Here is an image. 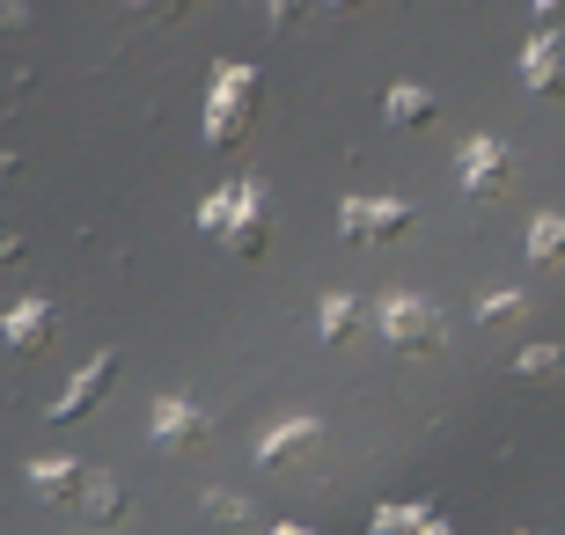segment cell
Instances as JSON below:
<instances>
[{
	"label": "cell",
	"instance_id": "1",
	"mask_svg": "<svg viewBox=\"0 0 565 535\" xmlns=\"http://www.w3.org/2000/svg\"><path fill=\"white\" fill-rule=\"evenodd\" d=\"M199 235L221 243V249H235V257H265V235H273V191L257 184V176L213 191L206 206H199Z\"/></svg>",
	"mask_w": 565,
	"mask_h": 535
},
{
	"label": "cell",
	"instance_id": "2",
	"mask_svg": "<svg viewBox=\"0 0 565 535\" xmlns=\"http://www.w3.org/2000/svg\"><path fill=\"white\" fill-rule=\"evenodd\" d=\"M257 104H265V88H257L250 66H221L206 88V147H243Z\"/></svg>",
	"mask_w": 565,
	"mask_h": 535
},
{
	"label": "cell",
	"instance_id": "3",
	"mask_svg": "<svg viewBox=\"0 0 565 535\" xmlns=\"http://www.w3.org/2000/svg\"><path fill=\"white\" fill-rule=\"evenodd\" d=\"M375 330H382V345L404 352V360H434L440 345H448V323H440L434 301H419V293H390L375 309Z\"/></svg>",
	"mask_w": 565,
	"mask_h": 535
},
{
	"label": "cell",
	"instance_id": "4",
	"mask_svg": "<svg viewBox=\"0 0 565 535\" xmlns=\"http://www.w3.org/2000/svg\"><path fill=\"white\" fill-rule=\"evenodd\" d=\"M412 221H419V206H404V199H345L338 206L345 243H397V235H412Z\"/></svg>",
	"mask_w": 565,
	"mask_h": 535
},
{
	"label": "cell",
	"instance_id": "5",
	"mask_svg": "<svg viewBox=\"0 0 565 535\" xmlns=\"http://www.w3.org/2000/svg\"><path fill=\"white\" fill-rule=\"evenodd\" d=\"M147 432H154V448H162V454H206V440H213L206 411L184 404V396H162V404L147 411Z\"/></svg>",
	"mask_w": 565,
	"mask_h": 535
},
{
	"label": "cell",
	"instance_id": "6",
	"mask_svg": "<svg viewBox=\"0 0 565 535\" xmlns=\"http://www.w3.org/2000/svg\"><path fill=\"white\" fill-rule=\"evenodd\" d=\"M456 176H462V199H500L507 176H514V147L507 140H470L462 162H456Z\"/></svg>",
	"mask_w": 565,
	"mask_h": 535
},
{
	"label": "cell",
	"instance_id": "7",
	"mask_svg": "<svg viewBox=\"0 0 565 535\" xmlns=\"http://www.w3.org/2000/svg\"><path fill=\"white\" fill-rule=\"evenodd\" d=\"M110 382H118V352H96V360L74 374V389L52 404V426H74V418H88V411L110 396Z\"/></svg>",
	"mask_w": 565,
	"mask_h": 535
},
{
	"label": "cell",
	"instance_id": "8",
	"mask_svg": "<svg viewBox=\"0 0 565 535\" xmlns=\"http://www.w3.org/2000/svg\"><path fill=\"white\" fill-rule=\"evenodd\" d=\"M316 448H323V418H287V426H273L257 440V462H265V470H294V462H309Z\"/></svg>",
	"mask_w": 565,
	"mask_h": 535
},
{
	"label": "cell",
	"instance_id": "9",
	"mask_svg": "<svg viewBox=\"0 0 565 535\" xmlns=\"http://www.w3.org/2000/svg\"><path fill=\"white\" fill-rule=\"evenodd\" d=\"M30 492L38 499H52V506H82V492L96 484V470L88 462H60V454H44V462H30Z\"/></svg>",
	"mask_w": 565,
	"mask_h": 535
},
{
	"label": "cell",
	"instance_id": "10",
	"mask_svg": "<svg viewBox=\"0 0 565 535\" xmlns=\"http://www.w3.org/2000/svg\"><path fill=\"white\" fill-rule=\"evenodd\" d=\"M52 330H60L52 301H15V309H8V352H15V360H38V352L52 345Z\"/></svg>",
	"mask_w": 565,
	"mask_h": 535
},
{
	"label": "cell",
	"instance_id": "11",
	"mask_svg": "<svg viewBox=\"0 0 565 535\" xmlns=\"http://www.w3.org/2000/svg\"><path fill=\"white\" fill-rule=\"evenodd\" d=\"M360 330H367V301H353V293H323L316 338H323V345H345V338H360Z\"/></svg>",
	"mask_w": 565,
	"mask_h": 535
},
{
	"label": "cell",
	"instance_id": "12",
	"mask_svg": "<svg viewBox=\"0 0 565 535\" xmlns=\"http://www.w3.org/2000/svg\"><path fill=\"white\" fill-rule=\"evenodd\" d=\"M522 82L536 88V96H565V52H558V38H536L522 52Z\"/></svg>",
	"mask_w": 565,
	"mask_h": 535
},
{
	"label": "cell",
	"instance_id": "13",
	"mask_svg": "<svg viewBox=\"0 0 565 535\" xmlns=\"http://www.w3.org/2000/svg\"><path fill=\"white\" fill-rule=\"evenodd\" d=\"M434 118H440V96H426V88H412V82L390 88V125L419 132V125H434Z\"/></svg>",
	"mask_w": 565,
	"mask_h": 535
},
{
	"label": "cell",
	"instance_id": "14",
	"mask_svg": "<svg viewBox=\"0 0 565 535\" xmlns=\"http://www.w3.org/2000/svg\"><path fill=\"white\" fill-rule=\"evenodd\" d=\"M529 265H565V213H536L529 221Z\"/></svg>",
	"mask_w": 565,
	"mask_h": 535
},
{
	"label": "cell",
	"instance_id": "15",
	"mask_svg": "<svg viewBox=\"0 0 565 535\" xmlns=\"http://www.w3.org/2000/svg\"><path fill=\"white\" fill-rule=\"evenodd\" d=\"M82 514H88V528H118V521H126V492H118L110 477H96L82 492Z\"/></svg>",
	"mask_w": 565,
	"mask_h": 535
},
{
	"label": "cell",
	"instance_id": "16",
	"mask_svg": "<svg viewBox=\"0 0 565 535\" xmlns=\"http://www.w3.org/2000/svg\"><path fill=\"white\" fill-rule=\"evenodd\" d=\"M514 374H522V382H536V389H551V382H565V352L558 345H529L522 360H514Z\"/></svg>",
	"mask_w": 565,
	"mask_h": 535
},
{
	"label": "cell",
	"instance_id": "17",
	"mask_svg": "<svg viewBox=\"0 0 565 535\" xmlns=\"http://www.w3.org/2000/svg\"><path fill=\"white\" fill-rule=\"evenodd\" d=\"M397 528H426V535H440L448 521H440L434 506H375V535H397Z\"/></svg>",
	"mask_w": 565,
	"mask_h": 535
},
{
	"label": "cell",
	"instance_id": "18",
	"mask_svg": "<svg viewBox=\"0 0 565 535\" xmlns=\"http://www.w3.org/2000/svg\"><path fill=\"white\" fill-rule=\"evenodd\" d=\"M206 521H221V528H257V506L250 499H235V492H206Z\"/></svg>",
	"mask_w": 565,
	"mask_h": 535
},
{
	"label": "cell",
	"instance_id": "19",
	"mask_svg": "<svg viewBox=\"0 0 565 535\" xmlns=\"http://www.w3.org/2000/svg\"><path fill=\"white\" fill-rule=\"evenodd\" d=\"M522 315H529V301H522V293H484V301H478V323H492V330L522 323Z\"/></svg>",
	"mask_w": 565,
	"mask_h": 535
},
{
	"label": "cell",
	"instance_id": "20",
	"mask_svg": "<svg viewBox=\"0 0 565 535\" xmlns=\"http://www.w3.org/2000/svg\"><path fill=\"white\" fill-rule=\"evenodd\" d=\"M132 8H140L147 22H177L184 8H199V0H132Z\"/></svg>",
	"mask_w": 565,
	"mask_h": 535
},
{
	"label": "cell",
	"instance_id": "21",
	"mask_svg": "<svg viewBox=\"0 0 565 535\" xmlns=\"http://www.w3.org/2000/svg\"><path fill=\"white\" fill-rule=\"evenodd\" d=\"M273 8V30H301V15H309V0H265Z\"/></svg>",
	"mask_w": 565,
	"mask_h": 535
},
{
	"label": "cell",
	"instance_id": "22",
	"mask_svg": "<svg viewBox=\"0 0 565 535\" xmlns=\"http://www.w3.org/2000/svg\"><path fill=\"white\" fill-rule=\"evenodd\" d=\"M536 15H544V22H565V0H536Z\"/></svg>",
	"mask_w": 565,
	"mask_h": 535
},
{
	"label": "cell",
	"instance_id": "23",
	"mask_svg": "<svg viewBox=\"0 0 565 535\" xmlns=\"http://www.w3.org/2000/svg\"><path fill=\"white\" fill-rule=\"evenodd\" d=\"M331 8H367V0H331Z\"/></svg>",
	"mask_w": 565,
	"mask_h": 535
}]
</instances>
